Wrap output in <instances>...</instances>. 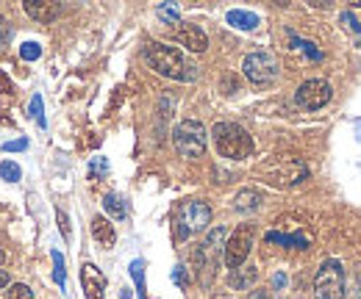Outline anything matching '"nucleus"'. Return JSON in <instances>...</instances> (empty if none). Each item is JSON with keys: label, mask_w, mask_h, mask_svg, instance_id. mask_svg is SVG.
Masks as SVG:
<instances>
[{"label": "nucleus", "mask_w": 361, "mask_h": 299, "mask_svg": "<svg viewBox=\"0 0 361 299\" xmlns=\"http://www.w3.org/2000/svg\"><path fill=\"white\" fill-rule=\"evenodd\" d=\"M145 58H147V64H150L159 75H164V78L183 81V84H189V81L197 78V67L183 58V53H180L178 47H170V44H161V42H150L145 47Z\"/></svg>", "instance_id": "1"}, {"label": "nucleus", "mask_w": 361, "mask_h": 299, "mask_svg": "<svg viewBox=\"0 0 361 299\" xmlns=\"http://www.w3.org/2000/svg\"><path fill=\"white\" fill-rule=\"evenodd\" d=\"M212 136H214L217 153H220L223 158L242 161V158H247V155L253 153V139H250V133L242 128V125H236V122H217L214 130H212Z\"/></svg>", "instance_id": "2"}, {"label": "nucleus", "mask_w": 361, "mask_h": 299, "mask_svg": "<svg viewBox=\"0 0 361 299\" xmlns=\"http://www.w3.org/2000/svg\"><path fill=\"white\" fill-rule=\"evenodd\" d=\"M212 224V208L200 200H192V203H183L176 216V238L183 241L189 238L192 233H200Z\"/></svg>", "instance_id": "3"}, {"label": "nucleus", "mask_w": 361, "mask_h": 299, "mask_svg": "<svg viewBox=\"0 0 361 299\" xmlns=\"http://www.w3.org/2000/svg\"><path fill=\"white\" fill-rule=\"evenodd\" d=\"M173 144L183 158H200L206 153V128L197 120H183L173 130Z\"/></svg>", "instance_id": "4"}, {"label": "nucleus", "mask_w": 361, "mask_h": 299, "mask_svg": "<svg viewBox=\"0 0 361 299\" xmlns=\"http://www.w3.org/2000/svg\"><path fill=\"white\" fill-rule=\"evenodd\" d=\"M314 294L317 299H345V269L339 260H322L314 280Z\"/></svg>", "instance_id": "5"}, {"label": "nucleus", "mask_w": 361, "mask_h": 299, "mask_svg": "<svg viewBox=\"0 0 361 299\" xmlns=\"http://www.w3.org/2000/svg\"><path fill=\"white\" fill-rule=\"evenodd\" d=\"M242 72L247 75V81H253L256 86H267L278 78L281 64H278V58H275L272 53L259 50V53L245 56V61H242Z\"/></svg>", "instance_id": "6"}, {"label": "nucleus", "mask_w": 361, "mask_h": 299, "mask_svg": "<svg viewBox=\"0 0 361 299\" xmlns=\"http://www.w3.org/2000/svg\"><path fill=\"white\" fill-rule=\"evenodd\" d=\"M250 247H253V227H250V224L236 227L226 241L228 269H239V266L247 260V255H250Z\"/></svg>", "instance_id": "7"}, {"label": "nucleus", "mask_w": 361, "mask_h": 299, "mask_svg": "<svg viewBox=\"0 0 361 299\" xmlns=\"http://www.w3.org/2000/svg\"><path fill=\"white\" fill-rule=\"evenodd\" d=\"M331 84L328 81H319V78H312V81H303L300 89H298V94H295V100H298V106L300 108H306V111H317V108H322L328 100H331Z\"/></svg>", "instance_id": "8"}, {"label": "nucleus", "mask_w": 361, "mask_h": 299, "mask_svg": "<svg viewBox=\"0 0 361 299\" xmlns=\"http://www.w3.org/2000/svg\"><path fill=\"white\" fill-rule=\"evenodd\" d=\"M81 286H84L87 299H103L106 277H103V272H100L94 263H84V266H81Z\"/></svg>", "instance_id": "9"}, {"label": "nucleus", "mask_w": 361, "mask_h": 299, "mask_svg": "<svg viewBox=\"0 0 361 299\" xmlns=\"http://www.w3.org/2000/svg\"><path fill=\"white\" fill-rule=\"evenodd\" d=\"M176 39H178L186 50H192V53H203V50L209 47V37H206L197 25H189V23H186V25L180 23V28L176 31Z\"/></svg>", "instance_id": "10"}, {"label": "nucleus", "mask_w": 361, "mask_h": 299, "mask_svg": "<svg viewBox=\"0 0 361 299\" xmlns=\"http://www.w3.org/2000/svg\"><path fill=\"white\" fill-rule=\"evenodd\" d=\"M92 236H94V241H97L103 250H111L114 241H117L114 224H111L106 216H94V219H92Z\"/></svg>", "instance_id": "11"}, {"label": "nucleus", "mask_w": 361, "mask_h": 299, "mask_svg": "<svg viewBox=\"0 0 361 299\" xmlns=\"http://www.w3.org/2000/svg\"><path fill=\"white\" fill-rule=\"evenodd\" d=\"M61 6L59 3H47V0H25V14L34 17L37 23H53V17H59Z\"/></svg>", "instance_id": "12"}, {"label": "nucleus", "mask_w": 361, "mask_h": 299, "mask_svg": "<svg viewBox=\"0 0 361 299\" xmlns=\"http://www.w3.org/2000/svg\"><path fill=\"white\" fill-rule=\"evenodd\" d=\"M256 280H259V269L256 266H239V269L231 272V288H236V291H247Z\"/></svg>", "instance_id": "13"}, {"label": "nucleus", "mask_w": 361, "mask_h": 299, "mask_svg": "<svg viewBox=\"0 0 361 299\" xmlns=\"http://www.w3.org/2000/svg\"><path fill=\"white\" fill-rule=\"evenodd\" d=\"M228 25H233L239 31H253V28H259V17L253 11L233 8V11H228Z\"/></svg>", "instance_id": "14"}, {"label": "nucleus", "mask_w": 361, "mask_h": 299, "mask_svg": "<svg viewBox=\"0 0 361 299\" xmlns=\"http://www.w3.org/2000/svg\"><path fill=\"white\" fill-rule=\"evenodd\" d=\"M267 241H270V244H281V247H289V250H309V244H312V238L303 236V233H295V236L267 233Z\"/></svg>", "instance_id": "15"}, {"label": "nucleus", "mask_w": 361, "mask_h": 299, "mask_svg": "<svg viewBox=\"0 0 361 299\" xmlns=\"http://www.w3.org/2000/svg\"><path fill=\"white\" fill-rule=\"evenodd\" d=\"M259 203H262V194L253 191V189H245V191H239V194L233 197V208H236L239 214H250V211H256Z\"/></svg>", "instance_id": "16"}, {"label": "nucleus", "mask_w": 361, "mask_h": 299, "mask_svg": "<svg viewBox=\"0 0 361 299\" xmlns=\"http://www.w3.org/2000/svg\"><path fill=\"white\" fill-rule=\"evenodd\" d=\"M103 208H106V214L114 216V219H126L128 216V205H126V200L120 194H106L103 197Z\"/></svg>", "instance_id": "17"}, {"label": "nucleus", "mask_w": 361, "mask_h": 299, "mask_svg": "<svg viewBox=\"0 0 361 299\" xmlns=\"http://www.w3.org/2000/svg\"><path fill=\"white\" fill-rule=\"evenodd\" d=\"M131 277H134V283H136V291H139V299H145V263L136 257L134 263H131Z\"/></svg>", "instance_id": "18"}, {"label": "nucleus", "mask_w": 361, "mask_h": 299, "mask_svg": "<svg viewBox=\"0 0 361 299\" xmlns=\"http://www.w3.org/2000/svg\"><path fill=\"white\" fill-rule=\"evenodd\" d=\"M53 277H56L59 288H64V283H67V272H64V255H61L59 250H53Z\"/></svg>", "instance_id": "19"}, {"label": "nucleus", "mask_w": 361, "mask_h": 299, "mask_svg": "<svg viewBox=\"0 0 361 299\" xmlns=\"http://www.w3.org/2000/svg\"><path fill=\"white\" fill-rule=\"evenodd\" d=\"M0 177L8 180V183H17V180L23 177V170H20L14 161H3V164H0Z\"/></svg>", "instance_id": "20"}, {"label": "nucleus", "mask_w": 361, "mask_h": 299, "mask_svg": "<svg viewBox=\"0 0 361 299\" xmlns=\"http://www.w3.org/2000/svg\"><path fill=\"white\" fill-rule=\"evenodd\" d=\"M28 111H31V117L37 120V125L45 128L47 122H45V108H42V94H34V97H31V108H28Z\"/></svg>", "instance_id": "21"}, {"label": "nucleus", "mask_w": 361, "mask_h": 299, "mask_svg": "<svg viewBox=\"0 0 361 299\" xmlns=\"http://www.w3.org/2000/svg\"><path fill=\"white\" fill-rule=\"evenodd\" d=\"M20 56H23V61H37L42 56V47H39V42H25L20 47Z\"/></svg>", "instance_id": "22"}, {"label": "nucleus", "mask_w": 361, "mask_h": 299, "mask_svg": "<svg viewBox=\"0 0 361 299\" xmlns=\"http://www.w3.org/2000/svg\"><path fill=\"white\" fill-rule=\"evenodd\" d=\"M159 17L161 20H167V23H176V25H180V14L176 6H167V3H161L159 6Z\"/></svg>", "instance_id": "23"}, {"label": "nucleus", "mask_w": 361, "mask_h": 299, "mask_svg": "<svg viewBox=\"0 0 361 299\" xmlns=\"http://www.w3.org/2000/svg\"><path fill=\"white\" fill-rule=\"evenodd\" d=\"M8 299H34V291L23 283H14V286H8Z\"/></svg>", "instance_id": "24"}, {"label": "nucleus", "mask_w": 361, "mask_h": 299, "mask_svg": "<svg viewBox=\"0 0 361 299\" xmlns=\"http://www.w3.org/2000/svg\"><path fill=\"white\" fill-rule=\"evenodd\" d=\"M25 147H28L25 139H14V141H6V144H3V153H20V150H25Z\"/></svg>", "instance_id": "25"}, {"label": "nucleus", "mask_w": 361, "mask_h": 299, "mask_svg": "<svg viewBox=\"0 0 361 299\" xmlns=\"http://www.w3.org/2000/svg\"><path fill=\"white\" fill-rule=\"evenodd\" d=\"M8 39H11V31H8V25H6V20L0 17V50L8 44Z\"/></svg>", "instance_id": "26"}, {"label": "nucleus", "mask_w": 361, "mask_h": 299, "mask_svg": "<svg viewBox=\"0 0 361 299\" xmlns=\"http://www.w3.org/2000/svg\"><path fill=\"white\" fill-rule=\"evenodd\" d=\"M342 23H345V25H348L350 31H356V34H361V25L356 23V17H353V14H348V11H345V14H342Z\"/></svg>", "instance_id": "27"}, {"label": "nucleus", "mask_w": 361, "mask_h": 299, "mask_svg": "<svg viewBox=\"0 0 361 299\" xmlns=\"http://www.w3.org/2000/svg\"><path fill=\"white\" fill-rule=\"evenodd\" d=\"M300 47H303V50H306V53H309V56H312L314 61H319V58H322V53L317 50V44H314V42H300Z\"/></svg>", "instance_id": "28"}, {"label": "nucleus", "mask_w": 361, "mask_h": 299, "mask_svg": "<svg viewBox=\"0 0 361 299\" xmlns=\"http://www.w3.org/2000/svg\"><path fill=\"white\" fill-rule=\"evenodd\" d=\"M59 224H61V233H64V238L70 236V224H67V214L64 211H59Z\"/></svg>", "instance_id": "29"}, {"label": "nucleus", "mask_w": 361, "mask_h": 299, "mask_svg": "<svg viewBox=\"0 0 361 299\" xmlns=\"http://www.w3.org/2000/svg\"><path fill=\"white\" fill-rule=\"evenodd\" d=\"M173 280H176L178 286H186V274H183V266H176V272H173Z\"/></svg>", "instance_id": "30"}, {"label": "nucleus", "mask_w": 361, "mask_h": 299, "mask_svg": "<svg viewBox=\"0 0 361 299\" xmlns=\"http://www.w3.org/2000/svg\"><path fill=\"white\" fill-rule=\"evenodd\" d=\"M272 286H275V288H283V286H286V274H283V272H278V274L272 277Z\"/></svg>", "instance_id": "31"}, {"label": "nucleus", "mask_w": 361, "mask_h": 299, "mask_svg": "<svg viewBox=\"0 0 361 299\" xmlns=\"http://www.w3.org/2000/svg\"><path fill=\"white\" fill-rule=\"evenodd\" d=\"M106 170H109L106 161H92V172H106Z\"/></svg>", "instance_id": "32"}, {"label": "nucleus", "mask_w": 361, "mask_h": 299, "mask_svg": "<svg viewBox=\"0 0 361 299\" xmlns=\"http://www.w3.org/2000/svg\"><path fill=\"white\" fill-rule=\"evenodd\" d=\"M6 286H8V272L0 269V288H6Z\"/></svg>", "instance_id": "33"}, {"label": "nucleus", "mask_w": 361, "mask_h": 299, "mask_svg": "<svg viewBox=\"0 0 361 299\" xmlns=\"http://www.w3.org/2000/svg\"><path fill=\"white\" fill-rule=\"evenodd\" d=\"M253 299H270V297H267L264 291H259V294H256V297H253Z\"/></svg>", "instance_id": "34"}, {"label": "nucleus", "mask_w": 361, "mask_h": 299, "mask_svg": "<svg viewBox=\"0 0 361 299\" xmlns=\"http://www.w3.org/2000/svg\"><path fill=\"white\" fill-rule=\"evenodd\" d=\"M214 299H228V297H226V294H220V297H214Z\"/></svg>", "instance_id": "35"}, {"label": "nucleus", "mask_w": 361, "mask_h": 299, "mask_svg": "<svg viewBox=\"0 0 361 299\" xmlns=\"http://www.w3.org/2000/svg\"><path fill=\"white\" fill-rule=\"evenodd\" d=\"M359 299H361V294H359Z\"/></svg>", "instance_id": "36"}]
</instances>
